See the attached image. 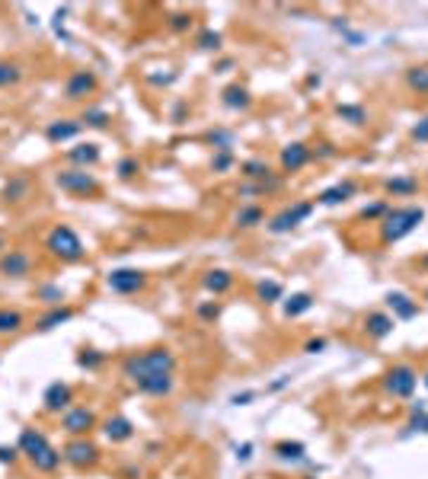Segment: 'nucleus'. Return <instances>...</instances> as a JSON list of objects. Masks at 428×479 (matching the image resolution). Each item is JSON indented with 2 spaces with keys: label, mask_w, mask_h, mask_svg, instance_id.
<instances>
[{
  "label": "nucleus",
  "mask_w": 428,
  "mask_h": 479,
  "mask_svg": "<svg viewBox=\"0 0 428 479\" xmlns=\"http://www.w3.org/2000/svg\"><path fill=\"white\" fill-rule=\"evenodd\" d=\"M384 189H387V195H394V198H409V195L419 192V179H415V176H394V179L384 182Z\"/></svg>",
  "instance_id": "obj_32"
},
{
  "label": "nucleus",
  "mask_w": 428,
  "mask_h": 479,
  "mask_svg": "<svg viewBox=\"0 0 428 479\" xmlns=\"http://www.w3.org/2000/svg\"><path fill=\"white\" fill-rule=\"evenodd\" d=\"M310 479H313V476H310Z\"/></svg>",
  "instance_id": "obj_62"
},
{
  "label": "nucleus",
  "mask_w": 428,
  "mask_h": 479,
  "mask_svg": "<svg viewBox=\"0 0 428 479\" xmlns=\"http://www.w3.org/2000/svg\"><path fill=\"white\" fill-rule=\"evenodd\" d=\"M99 431L106 435L109 445H125V441H132L134 438V422L128 416H109L99 422Z\"/></svg>",
  "instance_id": "obj_17"
},
{
  "label": "nucleus",
  "mask_w": 428,
  "mask_h": 479,
  "mask_svg": "<svg viewBox=\"0 0 428 479\" xmlns=\"http://www.w3.org/2000/svg\"><path fill=\"white\" fill-rule=\"evenodd\" d=\"M221 106L230 112H246L249 106H253V93L243 84H230V87H224V93H221Z\"/></svg>",
  "instance_id": "obj_25"
},
{
  "label": "nucleus",
  "mask_w": 428,
  "mask_h": 479,
  "mask_svg": "<svg viewBox=\"0 0 428 479\" xmlns=\"http://www.w3.org/2000/svg\"><path fill=\"white\" fill-rule=\"evenodd\" d=\"M166 26L173 29V32H189V29L195 26V16L192 13H170V20H166Z\"/></svg>",
  "instance_id": "obj_45"
},
{
  "label": "nucleus",
  "mask_w": 428,
  "mask_h": 479,
  "mask_svg": "<svg viewBox=\"0 0 428 479\" xmlns=\"http://www.w3.org/2000/svg\"><path fill=\"white\" fill-rule=\"evenodd\" d=\"M409 138H413L415 144H428V115L415 122V125H413V132H409Z\"/></svg>",
  "instance_id": "obj_49"
},
{
  "label": "nucleus",
  "mask_w": 428,
  "mask_h": 479,
  "mask_svg": "<svg viewBox=\"0 0 428 479\" xmlns=\"http://www.w3.org/2000/svg\"><path fill=\"white\" fill-rule=\"evenodd\" d=\"M32 253L29 250H4L0 253V278H29L32 275Z\"/></svg>",
  "instance_id": "obj_14"
},
{
  "label": "nucleus",
  "mask_w": 428,
  "mask_h": 479,
  "mask_svg": "<svg viewBox=\"0 0 428 479\" xmlns=\"http://www.w3.org/2000/svg\"><path fill=\"white\" fill-rule=\"evenodd\" d=\"M134 390L144 396H153V400H163L176 390V374H151V377H141L134 383Z\"/></svg>",
  "instance_id": "obj_18"
},
{
  "label": "nucleus",
  "mask_w": 428,
  "mask_h": 479,
  "mask_svg": "<svg viewBox=\"0 0 428 479\" xmlns=\"http://www.w3.org/2000/svg\"><path fill=\"white\" fill-rule=\"evenodd\" d=\"M29 195H32V179H29L26 173H13L7 179V186H4V202H7V205L26 202Z\"/></svg>",
  "instance_id": "obj_23"
},
{
  "label": "nucleus",
  "mask_w": 428,
  "mask_h": 479,
  "mask_svg": "<svg viewBox=\"0 0 428 479\" xmlns=\"http://www.w3.org/2000/svg\"><path fill=\"white\" fill-rule=\"evenodd\" d=\"M406 87L413 93H419V96H428V64H413V68L406 70Z\"/></svg>",
  "instance_id": "obj_34"
},
{
  "label": "nucleus",
  "mask_w": 428,
  "mask_h": 479,
  "mask_svg": "<svg viewBox=\"0 0 428 479\" xmlns=\"http://www.w3.org/2000/svg\"><path fill=\"white\" fill-rule=\"evenodd\" d=\"M61 428L68 431L70 438H90L93 431L99 428V419H96V412L87 409V406H70L61 416Z\"/></svg>",
  "instance_id": "obj_11"
},
{
  "label": "nucleus",
  "mask_w": 428,
  "mask_h": 479,
  "mask_svg": "<svg viewBox=\"0 0 428 479\" xmlns=\"http://www.w3.org/2000/svg\"><path fill=\"white\" fill-rule=\"evenodd\" d=\"M425 221V208L419 205H400V208H390L384 215V221L377 224L380 227V243H400L403 236H409L415 227H422Z\"/></svg>",
  "instance_id": "obj_3"
},
{
  "label": "nucleus",
  "mask_w": 428,
  "mask_h": 479,
  "mask_svg": "<svg viewBox=\"0 0 428 479\" xmlns=\"http://www.w3.org/2000/svg\"><path fill=\"white\" fill-rule=\"evenodd\" d=\"M256 400V390H243V393H234L230 396V403L234 406H249Z\"/></svg>",
  "instance_id": "obj_52"
},
{
  "label": "nucleus",
  "mask_w": 428,
  "mask_h": 479,
  "mask_svg": "<svg viewBox=\"0 0 428 479\" xmlns=\"http://www.w3.org/2000/svg\"><path fill=\"white\" fill-rule=\"evenodd\" d=\"M313 211H317V202H291V205H284L282 211H275V215L265 221V230H269V234H275V236L291 234V230L301 227V224H304Z\"/></svg>",
  "instance_id": "obj_6"
},
{
  "label": "nucleus",
  "mask_w": 428,
  "mask_h": 479,
  "mask_svg": "<svg viewBox=\"0 0 428 479\" xmlns=\"http://www.w3.org/2000/svg\"><path fill=\"white\" fill-rule=\"evenodd\" d=\"M282 182H284L282 176L272 173L269 179H263V182H243V186H237V195H240V198H249V195H272L282 189Z\"/></svg>",
  "instance_id": "obj_30"
},
{
  "label": "nucleus",
  "mask_w": 428,
  "mask_h": 479,
  "mask_svg": "<svg viewBox=\"0 0 428 479\" xmlns=\"http://www.w3.org/2000/svg\"><path fill=\"white\" fill-rule=\"evenodd\" d=\"M272 454L282 457V460H304L307 445L304 441H275V445H272Z\"/></svg>",
  "instance_id": "obj_36"
},
{
  "label": "nucleus",
  "mask_w": 428,
  "mask_h": 479,
  "mask_svg": "<svg viewBox=\"0 0 428 479\" xmlns=\"http://www.w3.org/2000/svg\"><path fill=\"white\" fill-rule=\"evenodd\" d=\"M234 64H237L234 58H221V61H214V74H227Z\"/></svg>",
  "instance_id": "obj_55"
},
{
  "label": "nucleus",
  "mask_w": 428,
  "mask_h": 479,
  "mask_svg": "<svg viewBox=\"0 0 428 479\" xmlns=\"http://www.w3.org/2000/svg\"><path fill=\"white\" fill-rule=\"evenodd\" d=\"M195 317H199L201 323H214V319L221 317V304H218V300H201V304L195 307Z\"/></svg>",
  "instance_id": "obj_44"
},
{
  "label": "nucleus",
  "mask_w": 428,
  "mask_h": 479,
  "mask_svg": "<svg viewBox=\"0 0 428 479\" xmlns=\"http://www.w3.org/2000/svg\"><path fill=\"white\" fill-rule=\"evenodd\" d=\"M307 163H313V147L304 144V141H291V144H284L282 153H278V167H282V176L301 173Z\"/></svg>",
  "instance_id": "obj_12"
},
{
  "label": "nucleus",
  "mask_w": 428,
  "mask_h": 479,
  "mask_svg": "<svg viewBox=\"0 0 428 479\" xmlns=\"http://www.w3.org/2000/svg\"><path fill=\"white\" fill-rule=\"evenodd\" d=\"M144 476V470H141L138 464H128V466H122V479H141Z\"/></svg>",
  "instance_id": "obj_54"
},
{
  "label": "nucleus",
  "mask_w": 428,
  "mask_h": 479,
  "mask_svg": "<svg viewBox=\"0 0 428 479\" xmlns=\"http://www.w3.org/2000/svg\"><path fill=\"white\" fill-rule=\"evenodd\" d=\"M144 80L153 87V90H166V87L176 80V70H166V74H153V70H147Z\"/></svg>",
  "instance_id": "obj_47"
},
{
  "label": "nucleus",
  "mask_w": 428,
  "mask_h": 479,
  "mask_svg": "<svg viewBox=\"0 0 428 479\" xmlns=\"http://www.w3.org/2000/svg\"><path fill=\"white\" fill-rule=\"evenodd\" d=\"M151 374H176V355L173 348L166 345H153L144 348V352H132L122 358V377L128 383H138L141 377H151Z\"/></svg>",
  "instance_id": "obj_1"
},
{
  "label": "nucleus",
  "mask_w": 428,
  "mask_h": 479,
  "mask_svg": "<svg viewBox=\"0 0 428 479\" xmlns=\"http://www.w3.org/2000/svg\"><path fill=\"white\" fill-rule=\"evenodd\" d=\"M422 269H428V253H425V256H422Z\"/></svg>",
  "instance_id": "obj_58"
},
{
  "label": "nucleus",
  "mask_w": 428,
  "mask_h": 479,
  "mask_svg": "<svg viewBox=\"0 0 428 479\" xmlns=\"http://www.w3.org/2000/svg\"><path fill=\"white\" fill-rule=\"evenodd\" d=\"M320 84H323V77H320V74H310V77H307V87H320Z\"/></svg>",
  "instance_id": "obj_57"
},
{
  "label": "nucleus",
  "mask_w": 428,
  "mask_h": 479,
  "mask_svg": "<svg viewBox=\"0 0 428 479\" xmlns=\"http://www.w3.org/2000/svg\"><path fill=\"white\" fill-rule=\"evenodd\" d=\"M284 317L288 319H297V317H304L307 310H313V294H307V291H297V294H291V298H284Z\"/></svg>",
  "instance_id": "obj_31"
},
{
  "label": "nucleus",
  "mask_w": 428,
  "mask_h": 479,
  "mask_svg": "<svg viewBox=\"0 0 428 479\" xmlns=\"http://www.w3.org/2000/svg\"><path fill=\"white\" fill-rule=\"evenodd\" d=\"M74 406V387L64 381H55L45 387L42 393V412H49V416H64V412Z\"/></svg>",
  "instance_id": "obj_13"
},
{
  "label": "nucleus",
  "mask_w": 428,
  "mask_h": 479,
  "mask_svg": "<svg viewBox=\"0 0 428 479\" xmlns=\"http://www.w3.org/2000/svg\"><path fill=\"white\" fill-rule=\"evenodd\" d=\"M74 319V310L70 307H49V310L42 313L39 319H35V333H51V329L64 326V323H70Z\"/></svg>",
  "instance_id": "obj_24"
},
{
  "label": "nucleus",
  "mask_w": 428,
  "mask_h": 479,
  "mask_svg": "<svg viewBox=\"0 0 428 479\" xmlns=\"http://www.w3.org/2000/svg\"><path fill=\"white\" fill-rule=\"evenodd\" d=\"M16 460H20V447H16V445H0V464L13 466Z\"/></svg>",
  "instance_id": "obj_50"
},
{
  "label": "nucleus",
  "mask_w": 428,
  "mask_h": 479,
  "mask_svg": "<svg viewBox=\"0 0 428 479\" xmlns=\"http://www.w3.org/2000/svg\"><path fill=\"white\" fill-rule=\"evenodd\" d=\"M221 32H214V29H201L199 35H195V45H199L201 51H221Z\"/></svg>",
  "instance_id": "obj_43"
},
{
  "label": "nucleus",
  "mask_w": 428,
  "mask_h": 479,
  "mask_svg": "<svg viewBox=\"0 0 428 479\" xmlns=\"http://www.w3.org/2000/svg\"><path fill=\"white\" fill-rule=\"evenodd\" d=\"M16 447H20V457H26L35 473H55L58 466L64 464L61 451H58L49 441V435L39 428H23L20 438H16Z\"/></svg>",
  "instance_id": "obj_2"
},
{
  "label": "nucleus",
  "mask_w": 428,
  "mask_h": 479,
  "mask_svg": "<svg viewBox=\"0 0 428 479\" xmlns=\"http://www.w3.org/2000/svg\"><path fill=\"white\" fill-rule=\"evenodd\" d=\"M103 364H106V352H96V348H80V352H77V368L99 371Z\"/></svg>",
  "instance_id": "obj_37"
},
{
  "label": "nucleus",
  "mask_w": 428,
  "mask_h": 479,
  "mask_svg": "<svg viewBox=\"0 0 428 479\" xmlns=\"http://www.w3.org/2000/svg\"><path fill=\"white\" fill-rule=\"evenodd\" d=\"M205 141L214 151H230V147H234V132H227V128H211V132L205 134Z\"/></svg>",
  "instance_id": "obj_40"
},
{
  "label": "nucleus",
  "mask_w": 428,
  "mask_h": 479,
  "mask_svg": "<svg viewBox=\"0 0 428 479\" xmlns=\"http://www.w3.org/2000/svg\"><path fill=\"white\" fill-rule=\"evenodd\" d=\"M329 157H336V147H332L329 141L317 144V151H313V160H329Z\"/></svg>",
  "instance_id": "obj_51"
},
{
  "label": "nucleus",
  "mask_w": 428,
  "mask_h": 479,
  "mask_svg": "<svg viewBox=\"0 0 428 479\" xmlns=\"http://www.w3.org/2000/svg\"><path fill=\"white\" fill-rule=\"evenodd\" d=\"M256 298L263 304H278V300H284V285L275 278H263V281H256Z\"/></svg>",
  "instance_id": "obj_33"
},
{
  "label": "nucleus",
  "mask_w": 428,
  "mask_h": 479,
  "mask_svg": "<svg viewBox=\"0 0 428 479\" xmlns=\"http://www.w3.org/2000/svg\"><path fill=\"white\" fill-rule=\"evenodd\" d=\"M20 80H23V64H16V61H0V90L16 87Z\"/></svg>",
  "instance_id": "obj_39"
},
{
  "label": "nucleus",
  "mask_w": 428,
  "mask_h": 479,
  "mask_svg": "<svg viewBox=\"0 0 428 479\" xmlns=\"http://www.w3.org/2000/svg\"><path fill=\"white\" fill-rule=\"evenodd\" d=\"M35 298L45 307H61L64 291H61V285H42V288H35Z\"/></svg>",
  "instance_id": "obj_42"
},
{
  "label": "nucleus",
  "mask_w": 428,
  "mask_h": 479,
  "mask_svg": "<svg viewBox=\"0 0 428 479\" xmlns=\"http://www.w3.org/2000/svg\"><path fill=\"white\" fill-rule=\"evenodd\" d=\"M265 224V208L256 202H243L240 208L234 211V227L240 230H253V227H263Z\"/></svg>",
  "instance_id": "obj_22"
},
{
  "label": "nucleus",
  "mask_w": 428,
  "mask_h": 479,
  "mask_svg": "<svg viewBox=\"0 0 428 479\" xmlns=\"http://www.w3.org/2000/svg\"><path fill=\"white\" fill-rule=\"evenodd\" d=\"M96 90H99V77L90 68H74L61 84V96L68 103H87L90 96H96Z\"/></svg>",
  "instance_id": "obj_7"
},
{
  "label": "nucleus",
  "mask_w": 428,
  "mask_h": 479,
  "mask_svg": "<svg viewBox=\"0 0 428 479\" xmlns=\"http://www.w3.org/2000/svg\"><path fill=\"white\" fill-rule=\"evenodd\" d=\"M64 160L74 170H93L103 160V147L96 141H74V147H64Z\"/></svg>",
  "instance_id": "obj_15"
},
{
  "label": "nucleus",
  "mask_w": 428,
  "mask_h": 479,
  "mask_svg": "<svg viewBox=\"0 0 428 479\" xmlns=\"http://www.w3.org/2000/svg\"><path fill=\"white\" fill-rule=\"evenodd\" d=\"M55 186L61 189V192L74 195V198H93V195L103 192V186H99V179L90 173V170H58L55 173Z\"/></svg>",
  "instance_id": "obj_5"
},
{
  "label": "nucleus",
  "mask_w": 428,
  "mask_h": 479,
  "mask_svg": "<svg viewBox=\"0 0 428 479\" xmlns=\"http://www.w3.org/2000/svg\"><path fill=\"white\" fill-rule=\"evenodd\" d=\"M390 211V205L387 202H374V205H365V208H361V221H384V215H387Z\"/></svg>",
  "instance_id": "obj_46"
},
{
  "label": "nucleus",
  "mask_w": 428,
  "mask_h": 479,
  "mask_svg": "<svg viewBox=\"0 0 428 479\" xmlns=\"http://www.w3.org/2000/svg\"><path fill=\"white\" fill-rule=\"evenodd\" d=\"M26 329V317L16 307H0V339H10V336H20Z\"/></svg>",
  "instance_id": "obj_27"
},
{
  "label": "nucleus",
  "mask_w": 428,
  "mask_h": 479,
  "mask_svg": "<svg viewBox=\"0 0 428 479\" xmlns=\"http://www.w3.org/2000/svg\"><path fill=\"white\" fill-rule=\"evenodd\" d=\"M422 381H425V387H428V374H425V377H422Z\"/></svg>",
  "instance_id": "obj_60"
},
{
  "label": "nucleus",
  "mask_w": 428,
  "mask_h": 479,
  "mask_svg": "<svg viewBox=\"0 0 428 479\" xmlns=\"http://www.w3.org/2000/svg\"><path fill=\"white\" fill-rule=\"evenodd\" d=\"M336 115L342 118V122H348V125H355V128L367 125V109L365 106H358V103H339Z\"/></svg>",
  "instance_id": "obj_35"
},
{
  "label": "nucleus",
  "mask_w": 428,
  "mask_h": 479,
  "mask_svg": "<svg viewBox=\"0 0 428 479\" xmlns=\"http://www.w3.org/2000/svg\"><path fill=\"white\" fill-rule=\"evenodd\" d=\"M425 300H428V291H425Z\"/></svg>",
  "instance_id": "obj_61"
},
{
  "label": "nucleus",
  "mask_w": 428,
  "mask_h": 479,
  "mask_svg": "<svg viewBox=\"0 0 428 479\" xmlns=\"http://www.w3.org/2000/svg\"><path fill=\"white\" fill-rule=\"evenodd\" d=\"M211 173H218V176H224V173H230V170H237V157H234V151H214L211 153Z\"/></svg>",
  "instance_id": "obj_38"
},
{
  "label": "nucleus",
  "mask_w": 428,
  "mask_h": 479,
  "mask_svg": "<svg viewBox=\"0 0 428 479\" xmlns=\"http://www.w3.org/2000/svg\"><path fill=\"white\" fill-rule=\"evenodd\" d=\"M380 387H384L387 396H394V400H409V396L415 393V387H419V371H415L413 364H394V368L384 374Z\"/></svg>",
  "instance_id": "obj_9"
},
{
  "label": "nucleus",
  "mask_w": 428,
  "mask_h": 479,
  "mask_svg": "<svg viewBox=\"0 0 428 479\" xmlns=\"http://www.w3.org/2000/svg\"><path fill=\"white\" fill-rule=\"evenodd\" d=\"M99 445L93 441V438H70L68 445L61 447V460L68 466H74V470H93V466L99 464Z\"/></svg>",
  "instance_id": "obj_8"
},
{
  "label": "nucleus",
  "mask_w": 428,
  "mask_h": 479,
  "mask_svg": "<svg viewBox=\"0 0 428 479\" xmlns=\"http://www.w3.org/2000/svg\"><path fill=\"white\" fill-rule=\"evenodd\" d=\"M326 345H329L326 339H307L304 342V352L307 355H320V352H326Z\"/></svg>",
  "instance_id": "obj_53"
},
{
  "label": "nucleus",
  "mask_w": 428,
  "mask_h": 479,
  "mask_svg": "<svg viewBox=\"0 0 428 479\" xmlns=\"http://www.w3.org/2000/svg\"><path fill=\"white\" fill-rule=\"evenodd\" d=\"M45 253L58 262H80L87 256V246H83L80 234H77L70 224H55V227L45 234Z\"/></svg>",
  "instance_id": "obj_4"
},
{
  "label": "nucleus",
  "mask_w": 428,
  "mask_h": 479,
  "mask_svg": "<svg viewBox=\"0 0 428 479\" xmlns=\"http://www.w3.org/2000/svg\"><path fill=\"white\" fill-rule=\"evenodd\" d=\"M138 173H141V160H138V157H122V160L115 163V176H118L122 182H132Z\"/></svg>",
  "instance_id": "obj_41"
},
{
  "label": "nucleus",
  "mask_w": 428,
  "mask_h": 479,
  "mask_svg": "<svg viewBox=\"0 0 428 479\" xmlns=\"http://www.w3.org/2000/svg\"><path fill=\"white\" fill-rule=\"evenodd\" d=\"M237 170H240V176H243L246 182H263V179H269V176H272L269 160H263V157H246V160H240V163H237Z\"/></svg>",
  "instance_id": "obj_28"
},
{
  "label": "nucleus",
  "mask_w": 428,
  "mask_h": 479,
  "mask_svg": "<svg viewBox=\"0 0 428 479\" xmlns=\"http://www.w3.org/2000/svg\"><path fill=\"white\" fill-rule=\"evenodd\" d=\"M106 288H109L112 294H122V298L141 294V291L147 288V272L128 269V265H122V269H112L109 275H106Z\"/></svg>",
  "instance_id": "obj_10"
},
{
  "label": "nucleus",
  "mask_w": 428,
  "mask_h": 479,
  "mask_svg": "<svg viewBox=\"0 0 428 479\" xmlns=\"http://www.w3.org/2000/svg\"><path fill=\"white\" fill-rule=\"evenodd\" d=\"M70 13V7H58L55 10V20H51V29H55V35L58 39H64V42H70V35H68V29H64V16Z\"/></svg>",
  "instance_id": "obj_48"
},
{
  "label": "nucleus",
  "mask_w": 428,
  "mask_h": 479,
  "mask_svg": "<svg viewBox=\"0 0 428 479\" xmlns=\"http://www.w3.org/2000/svg\"><path fill=\"white\" fill-rule=\"evenodd\" d=\"M77 122H80L83 128H99V132H103V128L112 125V115H109V109H99V106H83Z\"/></svg>",
  "instance_id": "obj_29"
},
{
  "label": "nucleus",
  "mask_w": 428,
  "mask_h": 479,
  "mask_svg": "<svg viewBox=\"0 0 428 479\" xmlns=\"http://www.w3.org/2000/svg\"><path fill=\"white\" fill-rule=\"evenodd\" d=\"M249 457H253V445L249 441L246 445H237V460H249Z\"/></svg>",
  "instance_id": "obj_56"
},
{
  "label": "nucleus",
  "mask_w": 428,
  "mask_h": 479,
  "mask_svg": "<svg viewBox=\"0 0 428 479\" xmlns=\"http://www.w3.org/2000/svg\"><path fill=\"white\" fill-rule=\"evenodd\" d=\"M234 272L227 269H208L205 275H201V288H205L208 294H214V298H221V294H227L230 288H234Z\"/></svg>",
  "instance_id": "obj_20"
},
{
  "label": "nucleus",
  "mask_w": 428,
  "mask_h": 479,
  "mask_svg": "<svg viewBox=\"0 0 428 479\" xmlns=\"http://www.w3.org/2000/svg\"><path fill=\"white\" fill-rule=\"evenodd\" d=\"M355 195H358V186H355L352 179H346V182H336V186L323 189V192L317 195V205H323V208H339V205H346Z\"/></svg>",
  "instance_id": "obj_19"
},
{
  "label": "nucleus",
  "mask_w": 428,
  "mask_h": 479,
  "mask_svg": "<svg viewBox=\"0 0 428 479\" xmlns=\"http://www.w3.org/2000/svg\"><path fill=\"white\" fill-rule=\"evenodd\" d=\"M0 253H4V236H0Z\"/></svg>",
  "instance_id": "obj_59"
},
{
  "label": "nucleus",
  "mask_w": 428,
  "mask_h": 479,
  "mask_svg": "<svg viewBox=\"0 0 428 479\" xmlns=\"http://www.w3.org/2000/svg\"><path fill=\"white\" fill-rule=\"evenodd\" d=\"M396 329V319L390 317V313H384V310H374V313H367L365 317V333H367V339H387L390 333Z\"/></svg>",
  "instance_id": "obj_21"
},
{
  "label": "nucleus",
  "mask_w": 428,
  "mask_h": 479,
  "mask_svg": "<svg viewBox=\"0 0 428 479\" xmlns=\"http://www.w3.org/2000/svg\"><path fill=\"white\" fill-rule=\"evenodd\" d=\"M387 307L394 310L396 323H400V319H415V317H419V304H415L409 294H403V291H390L387 294Z\"/></svg>",
  "instance_id": "obj_26"
},
{
  "label": "nucleus",
  "mask_w": 428,
  "mask_h": 479,
  "mask_svg": "<svg viewBox=\"0 0 428 479\" xmlns=\"http://www.w3.org/2000/svg\"><path fill=\"white\" fill-rule=\"evenodd\" d=\"M80 132H83V125L77 118H51L49 125H45V141H49L51 147H64L80 138Z\"/></svg>",
  "instance_id": "obj_16"
}]
</instances>
